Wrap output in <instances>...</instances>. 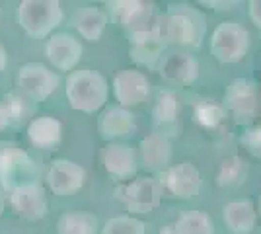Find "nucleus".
<instances>
[{"label":"nucleus","mask_w":261,"mask_h":234,"mask_svg":"<svg viewBox=\"0 0 261 234\" xmlns=\"http://www.w3.org/2000/svg\"><path fill=\"white\" fill-rule=\"evenodd\" d=\"M98 219L90 213H65L57 223L59 234H98Z\"/></svg>","instance_id":"25"},{"label":"nucleus","mask_w":261,"mask_h":234,"mask_svg":"<svg viewBox=\"0 0 261 234\" xmlns=\"http://www.w3.org/2000/svg\"><path fill=\"white\" fill-rule=\"evenodd\" d=\"M10 207L18 217H22L25 221H39L47 215L49 203L39 181H33L10 191Z\"/></svg>","instance_id":"13"},{"label":"nucleus","mask_w":261,"mask_h":234,"mask_svg":"<svg viewBox=\"0 0 261 234\" xmlns=\"http://www.w3.org/2000/svg\"><path fill=\"white\" fill-rule=\"evenodd\" d=\"M2 106L6 110L10 127H20L25 121H30V117L33 115V100H30L25 94H20V92L4 94Z\"/></svg>","instance_id":"24"},{"label":"nucleus","mask_w":261,"mask_h":234,"mask_svg":"<svg viewBox=\"0 0 261 234\" xmlns=\"http://www.w3.org/2000/svg\"><path fill=\"white\" fill-rule=\"evenodd\" d=\"M224 110L238 125H250L259 110L257 86L248 78H236L224 92Z\"/></svg>","instance_id":"8"},{"label":"nucleus","mask_w":261,"mask_h":234,"mask_svg":"<svg viewBox=\"0 0 261 234\" xmlns=\"http://www.w3.org/2000/svg\"><path fill=\"white\" fill-rule=\"evenodd\" d=\"M160 25V23H158ZM168 45L162 41L160 32H156L152 35H146L141 39H135L130 41V59L146 68H158L162 63V53Z\"/></svg>","instance_id":"23"},{"label":"nucleus","mask_w":261,"mask_h":234,"mask_svg":"<svg viewBox=\"0 0 261 234\" xmlns=\"http://www.w3.org/2000/svg\"><path fill=\"white\" fill-rule=\"evenodd\" d=\"M162 195L164 190L160 179L148 178V176L133 179L115 190V197L127 207V211L141 213V215L158 209L162 203Z\"/></svg>","instance_id":"7"},{"label":"nucleus","mask_w":261,"mask_h":234,"mask_svg":"<svg viewBox=\"0 0 261 234\" xmlns=\"http://www.w3.org/2000/svg\"><path fill=\"white\" fill-rule=\"evenodd\" d=\"M2 213H4V199H2V195H0V217H2Z\"/></svg>","instance_id":"36"},{"label":"nucleus","mask_w":261,"mask_h":234,"mask_svg":"<svg viewBox=\"0 0 261 234\" xmlns=\"http://www.w3.org/2000/svg\"><path fill=\"white\" fill-rule=\"evenodd\" d=\"M242 145L248 148V152L261 158V125L248 127V131L242 135Z\"/></svg>","instance_id":"30"},{"label":"nucleus","mask_w":261,"mask_h":234,"mask_svg":"<svg viewBox=\"0 0 261 234\" xmlns=\"http://www.w3.org/2000/svg\"><path fill=\"white\" fill-rule=\"evenodd\" d=\"M99 137L109 143H117V139H125L137 131V119L133 112L121 106L106 108L98 119Z\"/></svg>","instance_id":"15"},{"label":"nucleus","mask_w":261,"mask_h":234,"mask_svg":"<svg viewBox=\"0 0 261 234\" xmlns=\"http://www.w3.org/2000/svg\"><path fill=\"white\" fill-rule=\"evenodd\" d=\"M6 127H10V121H8V115H6V110L2 106V101H0V131L6 129Z\"/></svg>","instance_id":"33"},{"label":"nucleus","mask_w":261,"mask_h":234,"mask_svg":"<svg viewBox=\"0 0 261 234\" xmlns=\"http://www.w3.org/2000/svg\"><path fill=\"white\" fill-rule=\"evenodd\" d=\"M41 166L22 146L10 141H0V184L8 191H14L23 184L39 179Z\"/></svg>","instance_id":"4"},{"label":"nucleus","mask_w":261,"mask_h":234,"mask_svg":"<svg viewBox=\"0 0 261 234\" xmlns=\"http://www.w3.org/2000/svg\"><path fill=\"white\" fill-rule=\"evenodd\" d=\"M101 234H146V224L141 219H135L129 215L113 217L103 224Z\"/></svg>","instance_id":"29"},{"label":"nucleus","mask_w":261,"mask_h":234,"mask_svg":"<svg viewBox=\"0 0 261 234\" xmlns=\"http://www.w3.org/2000/svg\"><path fill=\"white\" fill-rule=\"evenodd\" d=\"M179 113H181V106H179V98L172 90H160L158 100L152 110V123H154V133H160L164 137H172V135L179 133Z\"/></svg>","instance_id":"17"},{"label":"nucleus","mask_w":261,"mask_h":234,"mask_svg":"<svg viewBox=\"0 0 261 234\" xmlns=\"http://www.w3.org/2000/svg\"><path fill=\"white\" fill-rule=\"evenodd\" d=\"M248 176V166L240 156H230L226 160H222V164L218 166L217 172V184L220 188H232L240 186Z\"/></svg>","instance_id":"27"},{"label":"nucleus","mask_w":261,"mask_h":234,"mask_svg":"<svg viewBox=\"0 0 261 234\" xmlns=\"http://www.w3.org/2000/svg\"><path fill=\"white\" fill-rule=\"evenodd\" d=\"M160 184L168 195L185 201L197 197L201 188H203L201 172L191 162H179V164L170 166L166 172H162Z\"/></svg>","instance_id":"10"},{"label":"nucleus","mask_w":261,"mask_h":234,"mask_svg":"<svg viewBox=\"0 0 261 234\" xmlns=\"http://www.w3.org/2000/svg\"><path fill=\"white\" fill-rule=\"evenodd\" d=\"M150 94V82L144 72L135 68H125L113 78V96L121 108H135L146 101Z\"/></svg>","instance_id":"12"},{"label":"nucleus","mask_w":261,"mask_h":234,"mask_svg":"<svg viewBox=\"0 0 261 234\" xmlns=\"http://www.w3.org/2000/svg\"><path fill=\"white\" fill-rule=\"evenodd\" d=\"M222 219L232 234H250L255 228L257 211L250 199L230 201L222 209Z\"/></svg>","instance_id":"21"},{"label":"nucleus","mask_w":261,"mask_h":234,"mask_svg":"<svg viewBox=\"0 0 261 234\" xmlns=\"http://www.w3.org/2000/svg\"><path fill=\"white\" fill-rule=\"evenodd\" d=\"M257 211H259V215H261V193H259V203H257Z\"/></svg>","instance_id":"37"},{"label":"nucleus","mask_w":261,"mask_h":234,"mask_svg":"<svg viewBox=\"0 0 261 234\" xmlns=\"http://www.w3.org/2000/svg\"><path fill=\"white\" fill-rule=\"evenodd\" d=\"M158 72L164 80L172 82V84H181L189 86L199 78V61L191 53H181L175 51L162 59Z\"/></svg>","instance_id":"16"},{"label":"nucleus","mask_w":261,"mask_h":234,"mask_svg":"<svg viewBox=\"0 0 261 234\" xmlns=\"http://www.w3.org/2000/svg\"><path fill=\"white\" fill-rule=\"evenodd\" d=\"M226 117V110L222 103L215 100H199L193 108V121H197L205 129H215Z\"/></svg>","instance_id":"28"},{"label":"nucleus","mask_w":261,"mask_h":234,"mask_svg":"<svg viewBox=\"0 0 261 234\" xmlns=\"http://www.w3.org/2000/svg\"><path fill=\"white\" fill-rule=\"evenodd\" d=\"M158 234H175V226L174 224H168V226H164Z\"/></svg>","instance_id":"35"},{"label":"nucleus","mask_w":261,"mask_h":234,"mask_svg":"<svg viewBox=\"0 0 261 234\" xmlns=\"http://www.w3.org/2000/svg\"><path fill=\"white\" fill-rule=\"evenodd\" d=\"M111 18L119 23L127 32L129 41L141 39L146 35L158 32V23L162 12H158L156 4L142 2V0H119V2H108Z\"/></svg>","instance_id":"3"},{"label":"nucleus","mask_w":261,"mask_h":234,"mask_svg":"<svg viewBox=\"0 0 261 234\" xmlns=\"http://www.w3.org/2000/svg\"><path fill=\"white\" fill-rule=\"evenodd\" d=\"M250 34L248 30L236 22H222L211 35V53L220 63H238L248 55Z\"/></svg>","instance_id":"6"},{"label":"nucleus","mask_w":261,"mask_h":234,"mask_svg":"<svg viewBox=\"0 0 261 234\" xmlns=\"http://www.w3.org/2000/svg\"><path fill=\"white\" fill-rule=\"evenodd\" d=\"M174 226L175 234H215V223L205 211H185Z\"/></svg>","instance_id":"26"},{"label":"nucleus","mask_w":261,"mask_h":234,"mask_svg":"<svg viewBox=\"0 0 261 234\" xmlns=\"http://www.w3.org/2000/svg\"><path fill=\"white\" fill-rule=\"evenodd\" d=\"M160 37L166 45H181V47H201L207 22L201 12L189 4H170L160 16L158 25Z\"/></svg>","instance_id":"1"},{"label":"nucleus","mask_w":261,"mask_h":234,"mask_svg":"<svg viewBox=\"0 0 261 234\" xmlns=\"http://www.w3.org/2000/svg\"><path fill=\"white\" fill-rule=\"evenodd\" d=\"M28 139L32 141V145L35 148L53 150L59 146L61 139H63V125L59 119H55L51 115L35 117L28 125Z\"/></svg>","instance_id":"20"},{"label":"nucleus","mask_w":261,"mask_h":234,"mask_svg":"<svg viewBox=\"0 0 261 234\" xmlns=\"http://www.w3.org/2000/svg\"><path fill=\"white\" fill-rule=\"evenodd\" d=\"M203 6H218L217 10H230L232 6H236L238 2H217V0H211V2H201Z\"/></svg>","instance_id":"32"},{"label":"nucleus","mask_w":261,"mask_h":234,"mask_svg":"<svg viewBox=\"0 0 261 234\" xmlns=\"http://www.w3.org/2000/svg\"><path fill=\"white\" fill-rule=\"evenodd\" d=\"M248 6H250V8H248V12H250V20L261 30V0H251Z\"/></svg>","instance_id":"31"},{"label":"nucleus","mask_w":261,"mask_h":234,"mask_svg":"<svg viewBox=\"0 0 261 234\" xmlns=\"http://www.w3.org/2000/svg\"><path fill=\"white\" fill-rule=\"evenodd\" d=\"M86 170L72 162V160H66V158H59L51 162V166L47 170V188L53 191L55 195H61V197H66V195H72L84 188L86 184Z\"/></svg>","instance_id":"11"},{"label":"nucleus","mask_w":261,"mask_h":234,"mask_svg":"<svg viewBox=\"0 0 261 234\" xmlns=\"http://www.w3.org/2000/svg\"><path fill=\"white\" fill-rule=\"evenodd\" d=\"M45 55L57 70H72L80 63L82 43L70 34H55L45 43Z\"/></svg>","instance_id":"14"},{"label":"nucleus","mask_w":261,"mask_h":234,"mask_svg":"<svg viewBox=\"0 0 261 234\" xmlns=\"http://www.w3.org/2000/svg\"><path fill=\"white\" fill-rule=\"evenodd\" d=\"M61 84V76L41 63H25L18 68L16 86L33 101H45Z\"/></svg>","instance_id":"9"},{"label":"nucleus","mask_w":261,"mask_h":234,"mask_svg":"<svg viewBox=\"0 0 261 234\" xmlns=\"http://www.w3.org/2000/svg\"><path fill=\"white\" fill-rule=\"evenodd\" d=\"M70 22L74 25V30H76L78 34L82 35L86 41L96 43V41L101 39V35L106 32L108 16H106V12L96 8V6H82V8H78V10L72 14Z\"/></svg>","instance_id":"22"},{"label":"nucleus","mask_w":261,"mask_h":234,"mask_svg":"<svg viewBox=\"0 0 261 234\" xmlns=\"http://www.w3.org/2000/svg\"><path fill=\"white\" fill-rule=\"evenodd\" d=\"M65 14L57 0H23L18 6V23L32 39H43L63 22Z\"/></svg>","instance_id":"5"},{"label":"nucleus","mask_w":261,"mask_h":234,"mask_svg":"<svg viewBox=\"0 0 261 234\" xmlns=\"http://www.w3.org/2000/svg\"><path fill=\"white\" fill-rule=\"evenodd\" d=\"M103 166L115 181H125L137 174V152L125 143H109L103 150Z\"/></svg>","instance_id":"18"},{"label":"nucleus","mask_w":261,"mask_h":234,"mask_svg":"<svg viewBox=\"0 0 261 234\" xmlns=\"http://www.w3.org/2000/svg\"><path fill=\"white\" fill-rule=\"evenodd\" d=\"M108 80L98 70L82 68V70L70 72L66 78V98L70 108L76 112H99L108 101Z\"/></svg>","instance_id":"2"},{"label":"nucleus","mask_w":261,"mask_h":234,"mask_svg":"<svg viewBox=\"0 0 261 234\" xmlns=\"http://www.w3.org/2000/svg\"><path fill=\"white\" fill-rule=\"evenodd\" d=\"M141 162L148 172H166L172 162V141L160 133L146 135L141 141Z\"/></svg>","instance_id":"19"},{"label":"nucleus","mask_w":261,"mask_h":234,"mask_svg":"<svg viewBox=\"0 0 261 234\" xmlns=\"http://www.w3.org/2000/svg\"><path fill=\"white\" fill-rule=\"evenodd\" d=\"M6 61H8V55H6V49L0 45V72L4 70V67H6Z\"/></svg>","instance_id":"34"}]
</instances>
